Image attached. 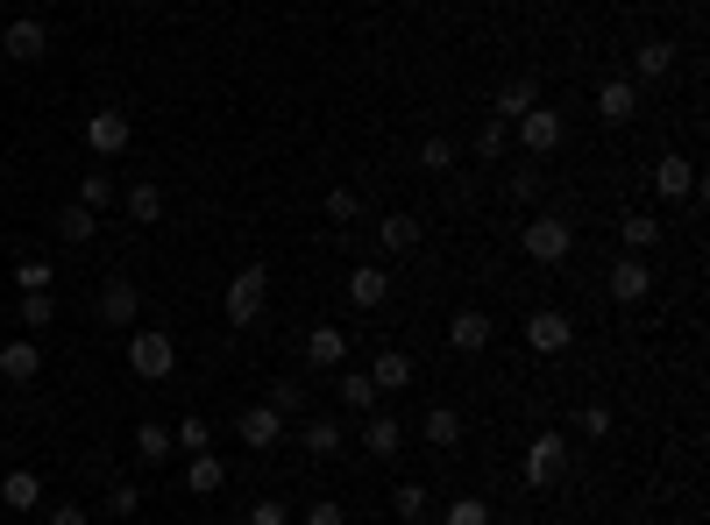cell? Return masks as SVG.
I'll return each mask as SVG.
<instances>
[{"instance_id":"cell-42","label":"cell","mask_w":710,"mask_h":525,"mask_svg":"<svg viewBox=\"0 0 710 525\" xmlns=\"http://www.w3.org/2000/svg\"><path fill=\"white\" fill-rule=\"evenodd\" d=\"M576 426L590 433V441H611V404H583V412H576Z\"/></svg>"},{"instance_id":"cell-28","label":"cell","mask_w":710,"mask_h":525,"mask_svg":"<svg viewBox=\"0 0 710 525\" xmlns=\"http://www.w3.org/2000/svg\"><path fill=\"white\" fill-rule=\"evenodd\" d=\"M121 206H128V220H143V228H157V220H164V192L157 185H128V192H121Z\"/></svg>"},{"instance_id":"cell-41","label":"cell","mask_w":710,"mask_h":525,"mask_svg":"<svg viewBox=\"0 0 710 525\" xmlns=\"http://www.w3.org/2000/svg\"><path fill=\"white\" fill-rule=\"evenodd\" d=\"M505 192L511 199H540V163H519V171L505 178Z\"/></svg>"},{"instance_id":"cell-25","label":"cell","mask_w":710,"mask_h":525,"mask_svg":"<svg viewBox=\"0 0 710 525\" xmlns=\"http://www.w3.org/2000/svg\"><path fill=\"white\" fill-rule=\"evenodd\" d=\"M533 107H540V85H533V79H511L505 93H497V114H491V122H505V128H511L519 114H533Z\"/></svg>"},{"instance_id":"cell-27","label":"cell","mask_w":710,"mask_h":525,"mask_svg":"<svg viewBox=\"0 0 710 525\" xmlns=\"http://www.w3.org/2000/svg\"><path fill=\"white\" fill-rule=\"evenodd\" d=\"M171 447H185V455H214V426H206L200 412H185V419L171 426Z\"/></svg>"},{"instance_id":"cell-19","label":"cell","mask_w":710,"mask_h":525,"mask_svg":"<svg viewBox=\"0 0 710 525\" xmlns=\"http://www.w3.org/2000/svg\"><path fill=\"white\" fill-rule=\"evenodd\" d=\"M0 504H8V512H43V476L36 469H8L0 476Z\"/></svg>"},{"instance_id":"cell-49","label":"cell","mask_w":710,"mask_h":525,"mask_svg":"<svg viewBox=\"0 0 710 525\" xmlns=\"http://www.w3.org/2000/svg\"><path fill=\"white\" fill-rule=\"evenodd\" d=\"M0 8H8V0H0Z\"/></svg>"},{"instance_id":"cell-26","label":"cell","mask_w":710,"mask_h":525,"mask_svg":"<svg viewBox=\"0 0 710 525\" xmlns=\"http://www.w3.org/2000/svg\"><path fill=\"white\" fill-rule=\"evenodd\" d=\"M221 483H228V461H221V455H192V469H185V490H192V498H214Z\"/></svg>"},{"instance_id":"cell-29","label":"cell","mask_w":710,"mask_h":525,"mask_svg":"<svg viewBox=\"0 0 710 525\" xmlns=\"http://www.w3.org/2000/svg\"><path fill=\"white\" fill-rule=\"evenodd\" d=\"M263 404H278L284 419H306V404H313V398H306V384H298V377H278V384H270V398H263Z\"/></svg>"},{"instance_id":"cell-12","label":"cell","mask_w":710,"mask_h":525,"mask_svg":"<svg viewBox=\"0 0 710 525\" xmlns=\"http://www.w3.org/2000/svg\"><path fill=\"white\" fill-rule=\"evenodd\" d=\"M384 298H391V270H384V263H356V270H349V306H356V312H376Z\"/></svg>"},{"instance_id":"cell-11","label":"cell","mask_w":710,"mask_h":525,"mask_svg":"<svg viewBox=\"0 0 710 525\" xmlns=\"http://www.w3.org/2000/svg\"><path fill=\"white\" fill-rule=\"evenodd\" d=\"M93 306H100V327H135V312H143V292H135L128 277H108Z\"/></svg>"},{"instance_id":"cell-32","label":"cell","mask_w":710,"mask_h":525,"mask_svg":"<svg viewBox=\"0 0 710 525\" xmlns=\"http://www.w3.org/2000/svg\"><path fill=\"white\" fill-rule=\"evenodd\" d=\"M14 320L29 327V334H43V327L57 320V306H50V292H22V306H14Z\"/></svg>"},{"instance_id":"cell-2","label":"cell","mask_w":710,"mask_h":525,"mask_svg":"<svg viewBox=\"0 0 710 525\" xmlns=\"http://www.w3.org/2000/svg\"><path fill=\"white\" fill-rule=\"evenodd\" d=\"M519 249H526V256H533V263H568V256H576V228H568V220L562 214H533V220H526V235H519Z\"/></svg>"},{"instance_id":"cell-16","label":"cell","mask_w":710,"mask_h":525,"mask_svg":"<svg viewBox=\"0 0 710 525\" xmlns=\"http://www.w3.org/2000/svg\"><path fill=\"white\" fill-rule=\"evenodd\" d=\"M419 235H427V228H419V214H384V220H376V249H384V256H413Z\"/></svg>"},{"instance_id":"cell-38","label":"cell","mask_w":710,"mask_h":525,"mask_svg":"<svg viewBox=\"0 0 710 525\" xmlns=\"http://www.w3.org/2000/svg\"><path fill=\"white\" fill-rule=\"evenodd\" d=\"M376 398L384 391H376L370 377H341V404H349V412H376Z\"/></svg>"},{"instance_id":"cell-39","label":"cell","mask_w":710,"mask_h":525,"mask_svg":"<svg viewBox=\"0 0 710 525\" xmlns=\"http://www.w3.org/2000/svg\"><path fill=\"white\" fill-rule=\"evenodd\" d=\"M441 525H491V504H483V498H455L441 512Z\"/></svg>"},{"instance_id":"cell-18","label":"cell","mask_w":710,"mask_h":525,"mask_svg":"<svg viewBox=\"0 0 710 525\" xmlns=\"http://www.w3.org/2000/svg\"><path fill=\"white\" fill-rule=\"evenodd\" d=\"M448 341H455L462 355H483V349H491V312H483V306H462L455 320H448Z\"/></svg>"},{"instance_id":"cell-35","label":"cell","mask_w":710,"mask_h":525,"mask_svg":"<svg viewBox=\"0 0 710 525\" xmlns=\"http://www.w3.org/2000/svg\"><path fill=\"white\" fill-rule=\"evenodd\" d=\"M135 455H143V461H164V455H171V426L143 419V426H135Z\"/></svg>"},{"instance_id":"cell-34","label":"cell","mask_w":710,"mask_h":525,"mask_svg":"<svg viewBox=\"0 0 710 525\" xmlns=\"http://www.w3.org/2000/svg\"><path fill=\"white\" fill-rule=\"evenodd\" d=\"M618 235H626L632 256H646V249L661 242V220H654V214H626V228H618Z\"/></svg>"},{"instance_id":"cell-46","label":"cell","mask_w":710,"mask_h":525,"mask_svg":"<svg viewBox=\"0 0 710 525\" xmlns=\"http://www.w3.org/2000/svg\"><path fill=\"white\" fill-rule=\"evenodd\" d=\"M306 525H349V512L335 498H320V504H306Z\"/></svg>"},{"instance_id":"cell-45","label":"cell","mask_w":710,"mask_h":525,"mask_svg":"<svg viewBox=\"0 0 710 525\" xmlns=\"http://www.w3.org/2000/svg\"><path fill=\"white\" fill-rule=\"evenodd\" d=\"M14 284L22 292H50V263H14Z\"/></svg>"},{"instance_id":"cell-14","label":"cell","mask_w":710,"mask_h":525,"mask_svg":"<svg viewBox=\"0 0 710 525\" xmlns=\"http://www.w3.org/2000/svg\"><path fill=\"white\" fill-rule=\"evenodd\" d=\"M646 292H654V270H646L640 256H618L611 263V306H640Z\"/></svg>"},{"instance_id":"cell-15","label":"cell","mask_w":710,"mask_h":525,"mask_svg":"<svg viewBox=\"0 0 710 525\" xmlns=\"http://www.w3.org/2000/svg\"><path fill=\"white\" fill-rule=\"evenodd\" d=\"M597 114H604L611 128H626L632 114H640V85H632V79H604V85H597Z\"/></svg>"},{"instance_id":"cell-7","label":"cell","mask_w":710,"mask_h":525,"mask_svg":"<svg viewBox=\"0 0 710 525\" xmlns=\"http://www.w3.org/2000/svg\"><path fill=\"white\" fill-rule=\"evenodd\" d=\"M562 469H568V441L562 433H533V447H526V490H554Z\"/></svg>"},{"instance_id":"cell-21","label":"cell","mask_w":710,"mask_h":525,"mask_svg":"<svg viewBox=\"0 0 710 525\" xmlns=\"http://www.w3.org/2000/svg\"><path fill=\"white\" fill-rule=\"evenodd\" d=\"M419 441L448 455V447L462 441V412H455V404H427V419H419Z\"/></svg>"},{"instance_id":"cell-17","label":"cell","mask_w":710,"mask_h":525,"mask_svg":"<svg viewBox=\"0 0 710 525\" xmlns=\"http://www.w3.org/2000/svg\"><path fill=\"white\" fill-rule=\"evenodd\" d=\"M356 441L370 447L376 461H391V455H398V447H405V426H398V419H391V412H370V419H362V426H356Z\"/></svg>"},{"instance_id":"cell-47","label":"cell","mask_w":710,"mask_h":525,"mask_svg":"<svg viewBox=\"0 0 710 525\" xmlns=\"http://www.w3.org/2000/svg\"><path fill=\"white\" fill-rule=\"evenodd\" d=\"M50 525H93V512L86 504H50Z\"/></svg>"},{"instance_id":"cell-6","label":"cell","mask_w":710,"mask_h":525,"mask_svg":"<svg viewBox=\"0 0 710 525\" xmlns=\"http://www.w3.org/2000/svg\"><path fill=\"white\" fill-rule=\"evenodd\" d=\"M568 341H576V320H568V312H554V306L526 312V349L533 355H568Z\"/></svg>"},{"instance_id":"cell-24","label":"cell","mask_w":710,"mask_h":525,"mask_svg":"<svg viewBox=\"0 0 710 525\" xmlns=\"http://www.w3.org/2000/svg\"><path fill=\"white\" fill-rule=\"evenodd\" d=\"M370 384H376V391H405V384H413V355H405V349H384L370 363Z\"/></svg>"},{"instance_id":"cell-5","label":"cell","mask_w":710,"mask_h":525,"mask_svg":"<svg viewBox=\"0 0 710 525\" xmlns=\"http://www.w3.org/2000/svg\"><path fill=\"white\" fill-rule=\"evenodd\" d=\"M235 441L249 447V455H270V447L284 441V412H278V404H241V419H235Z\"/></svg>"},{"instance_id":"cell-44","label":"cell","mask_w":710,"mask_h":525,"mask_svg":"<svg viewBox=\"0 0 710 525\" xmlns=\"http://www.w3.org/2000/svg\"><path fill=\"white\" fill-rule=\"evenodd\" d=\"M249 525H292V512H284L278 498H256L249 504Z\"/></svg>"},{"instance_id":"cell-4","label":"cell","mask_w":710,"mask_h":525,"mask_svg":"<svg viewBox=\"0 0 710 525\" xmlns=\"http://www.w3.org/2000/svg\"><path fill=\"white\" fill-rule=\"evenodd\" d=\"M511 142H519L526 157H554V149L568 142L562 107H533V114H519V122H511Z\"/></svg>"},{"instance_id":"cell-33","label":"cell","mask_w":710,"mask_h":525,"mask_svg":"<svg viewBox=\"0 0 710 525\" xmlns=\"http://www.w3.org/2000/svg\"><path fill=\"white\" fill-rule=\"evenodd\" d=\"M427 483H398V490H391V512H398L405 525H419V518H427Z\"/></svg>"},{"instance_id":"cell-31","label":"cell","mask_w":710,"mask_h":525,"mask_svg":"<svg viewBox=\"0 0 710 525\" xmlns=\"http://www.w3.org/2000/svg\"><path fill=\"white\" fill-rule=\"evenodd\" d=\"M57 235H65V242H93L100 214H93V206H65V214H57Z\"/></svg>"},{"instance_id":"cell-43","label":"cell","mask_w":710,"mask_h":525,"mask_svg":"<svg viewBox=\"0 0 710 525\" xmlns=\"http://www.w3.org/2000/svg\"><path fill=\"white\" fill-rule=\"evenodd\" d=\"M135 504H143V490H135V483H114L108 490V518H135Z\"/></svg>"},{"instance_id":"cell-1","label":"cell","mask_w":710,"mask_h":525,"mask_svg":"<svg viewBox=\"0 0 710 525\" xmlns=\"http://www.w3.org/2000/svg\"><path fill=\"white\" fill-rule=\"evenodd\" d=\"M221 312H228V327H256L270 312V263H249V270H235V284H228V298H221Z\"/></svg>"},{"instance_id":"cell-30","label":"cell","mask_w":710,"mask_h":525,"mask_svg":"<svg viewBox=\"0 0 710 525\" xmlns=\"http://www.w3.org/2000/svg\"><path fill=\"white\" fill-rule=\"evenodd\" d=\"M455 157H462V149L448 142V135H427V142H419V171H433V178L455 171Z\"/></svg>"},{"instance_id":"cell-36","label":"cell","mask_w":710,"mask_h":525,"mask_svg":"<svg viewBox=\"0 0 710 525\" xmlns=\"http://www.w3.org/2000/svg\"><path fill=\"white\" fill-rule=\"evenodd\" d=\"M114 199H121V192H114L108 171H86L79 178V206H93V214H100V206H114Z\"/></svg>"},{"instance_id":"cell-9","label":"cell","mask_w":710,"mask_h":525,"mask_svg":"<svg viewBox=\"0 0 710 525\" xmlns=\"http://www.w3.org/2000/svg\"><path fill=\"white\" fill-rule=\"evenodd\" d=\"M654 192H661V199H668V206H683V199H697V163H689V157H683V149H668V157H661V163H654Z\"/></svg>"},{"instance_id":"cell-48","label":"cell","mask_w":710,"mask_h":525,"mask_svg":"<svg viewBox=\"0 0 710 525\" xmlns=\"http://www.w3.org/2000/svg\"><path fill=\"white\" fill-rule=\"evenodd\" d=\"M135 8H157V0H135Z\"/></svg>"},{"instance_id":"cell-23","label":"cell","mask_w":710,"mask_h":525,"mask_svg":"<svg viewBox=\"0 0 710 525\" xmlns=\"http://www.w3.org/2000/svg\"><path fill=\"white\" fill-rule=\"evenodd\" d=\"M675 71V43H640V57H632V85H654V79H668Z\"/></svg>"},{"instance_id":"cell-37","label":"cell","mask_w":710,"mask_h":525,"mask_svg":"<svg viewBox=\"0 0 710 525\" xmlns=\"http://www.w3.org/2000/svg\"><path fill=\"white\" fill-rule=\"evenodd\" d=\"M470 149H476V157H483V163H497V157H505V149H511V128H505V122H483Z\"/></svg>"},{"instance_id":"cell-20","label":"cell","mask_w":710,"mask_h":525,"mask_svg":"<svg viewBox=\"0 0 710 525\" xmlns=\"http://www.w3.org/2000/svg\"><path fill=\"white\" fill-rule=\"evenodd\" d=\"M306 363L313 369H341L349 363V334H341V327H313L306 334Z\"/></svg>"},{"instance_id":"cell-13","label":"cell","mask_w":710,"mask_h":525,"mask_svg":"<svg viewBox=\"0 0 710 525\" xmlns=\"http://www.w3.org/2000/svg\"><path fill=\"white\" fill-rule=\"evenodd\" d=\"M298 447H306V455H341V447H349V426H341V419L335 412H313L306 419V426H298Z\"/></svg>"},{"instance_id":"cell-8","label":"cell","mask_w":710,"mask_h":525,"mask_svg":"<svg viewBox=\"0 0 710 525\" xmlns=\"http://www.w3.org/2000/svg\"><path fill=\"white\" fill-rule=\"evenodd\" d=\"M0 50H8L14 65H36V57H50V28H43L36 14H14V22L0 28Z\"/></svg>"},{"instance_id":"cell-10","label":"cell","mask_w":710,"mask_h":525,"mask_svg":"<svg viewBox=\"0 0 710 525\" xmlns=\"http://www.w3.org/2000/svg\"><path fill=\"white\" fill-rule=\"evenodd\" d=\"M128 142H135V128H128V114H121V107H100L93 122H86V149H93V157H121Z\"/></svg>"},{"instance_id":"cell-3","label":"cell","mask_w":710,"mask_h":525,"mask_svg":"<svg viewBox=\"0 0 710 525\" xmlns=\"http://www.w3.org/2000/svg\"><path fill=\"white\" fill-rule=\"evenodd\" d=\"M128 369L143 384H164L178 369V341L164 334V327H135V334H128Z\"/></svg>"},{"instance_id":"cell-22","label":"cell","mask_w":710,"mask_h":525,"mask_svg":"<svg viewBox=\"0 0 710 525\" xmlns=\"http://www.w3.org/2000/svg\"><path fill=\"white\" fill-rule=\"evenodd\" d=\"M0 377L8 384H36L43 377V349L36 341H8V349H0Z\"/></svg>"},{"instance_id":"cell-40","label":"cell","mask_w":710,"mask_h":525,"mask_svg":"<svg viewBox=\"0 0 710 525\" xmlns=\"http://www.w3.org/2000/svg\"><path fill=\"white\" fill-rule=\"evenodd\" d=\"M356 214H362V199H356L349 185H335V192H327V220H335V228H349Z\"/></svg>"}]
</instances>
